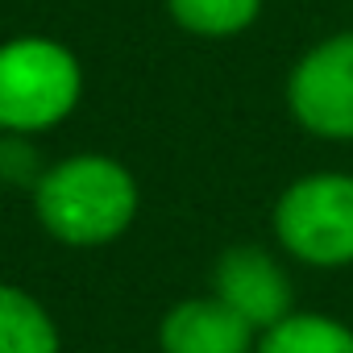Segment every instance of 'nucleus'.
Instances as JSON below:
<instances>
[{"mask_svg":"<svg viewBox=\"0 0 353 353\" xmlns=\"http://www.w3.org/2000/svg\"><path fill=\"white\" fill-rule=\"evenodd\" d=\"M287 104L307 133L353 141V34H332L295 63Z\"/></svg>","mask_w":353,"mask_h":353,"instance_id":"nucleus-4","label":"nucleus"},{"mask_svg":"<svg viewBox=\"0 0 353 353\" xmlns=\"http://www.w3.org/2000/svg\"><path fill=\"white\" fill-rule=\"evenodd\" d=\"M216 299H225L250 328L262 332L291 316V283L258 245H237L216 262Z\"/></svg>","mask_w":353,"mask_h":353,"instance_id":"nucleus-5","label":"nucleus"},{"mask_svg":"<svg viewBox=\"0 0 353 353\" xmlns=\"http://www.w3.org/2000/svg\"><path fill=\"white\" fill-rule=\"evenodd\" d=\"M166 13L196 38H233L258 21L262 0H166Z\"/></svg>","mask_w":353,"mask_h":353,"instance_id":"nucleus-9","label":"nucleus"},{"mask_svg":"<svg viewBox=\"0 0 353 353\" xmlns=\"http://www.w3.org/2000/svg\"><path fill=\"white\" fill-rule=\"evenodd\" d=\"M34 212L63 245H108L137 216V183L108 154H75L42 174Z\"/></svg>","mask_w":353,"mask_h":353,"instance_id":"nucleus-1","label":"nucleus"},{"mask_svg":"<svg viewBox=\"0 0 353 353\" xmlns=\"http://www.w3.org/2000/svg\"><path fill=\"white\" fill-rule=\"evenodd\" d=\"M0 353H59L50 312L9 283H0Z\"/></svg>","mask_w":353,"mask_h":353,"instance_id":"nucleus-7","label":"nucleus"},{"mask_svg":"<svg viewBox=\"0 0 353 353\" xmlns=\"http://www.w3.org/2000/svg\"><path fill=\"white\" fill-rule=\"evenodd\" d=\"M42 174L46 170H38L34 150L17 133H9L5 141H0V179H5V183H30V188H38Z\"/></svg>","mask_w":353,"mask_h":353,"instance_id":"nucleus-10","label":"nucleus"},{"mask_svg":"<svg viewBox=\"0 0 353 353\" xmlns=\"http://www.w3.org/2000/svg\"><path fill=\"white\" fill-rule=\"evenodd\" d=\"M83 92L79 59L54 38H13L0 46V129L42 133L54 129Z\"/></svg>","mask_w":353,"mask_h":353,"instance_id":"nucleus-2","label":"nucleus"},{"mask_svg":"<svg viewBox=\"0 0 353 353\" xmlns=\"http://www.w3.org/2000/svg\"><path fill=\"white\" fill-rule=\"evenodd\" d=\"M274 237L312 266L353 262V174L320 170L295 179L274 204Z\"/></svg>","mask_w":353,"mask_h":353,"instance_id":"nucleus-3","label":"nucleus"},{"mask_svg":"<svg viewBox=\"0 0 353 353\" xmlns=\"http://www.w3.org/2000/svg\"><path fill=\"white\" fill-rule=\"evenodd\" d=\"M162 353H250L254 328L216 295L183 299L162 316Z\"/></svg>","mask_w":353,"mask_h":353,"instance_id":"nucleus-6","label":"nucleus"},{"mask_svg":"<svg viewBox=\"0 0 353 353\" xmlns=\"http://www.w3.org/2000/svg\"><path fill=\"white\" fill-rule=\"evenodd\" d=\"M258 353H353V332L332 316L291 312L258 341Z\"/></svg>","mask_w":353,"mask_h":353,"instance_id":"nucleus-8","label":"nucleus"}]
</instances>
